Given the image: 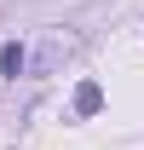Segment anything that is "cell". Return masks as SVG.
I'll return each instance as SVG.
<instances>
[{
    "label": "cell",
    "instance_id": "3957f363",
    "mask_svg": "<svg viewBox=\"0 0 144 150\" xmlns=\"http://www.w3.org/2000/svg\"><path fill=\"white\" fill-rule=\"evenodd\" d=\"M104 110V87H98V81H81V87H75V115H98Z\"/></svg>",
    "mask_w": 144,
    "mask_h": 150
},
{
    "label": "cell",
    "instance_id": "6da1fadb",
    "mask_svg": "<svg viewBox=\"0 0 144 150\" xmlns=\"http://www.w3.org/2000/svg\"><path fill=\"white\" fill-rule=\"evenodd\" d=\"M69 52H75V35H58V29H52V35L40 40V52L29 58V69H35V75H52L58 64H64V58H69Z\"/></svg>",
    "mask_w": 144,
    "mask_h": 150
},
{
    "label": "cell",
    "instance_id": "7a4b0ae2",
    "mask_svg": "<svg viewBox=\"0 0 144 150\" xmlns=\"http://www.w3.org/2000/svg\"><path fill=\"white\" fill-rule=\"evenodd\" d=\"M0 75H6V81H18V75H29V52H23L18 40H6V46H0Z\"/></svg>",
    "mask_w": 144,
    "mask_h": 150
}]
</instances>
